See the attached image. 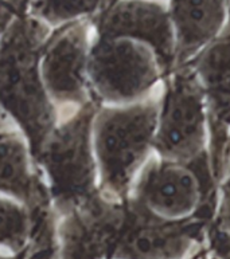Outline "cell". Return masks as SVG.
I'll list each match as a JSON object with an SVG mask.
<instances>
[{
    "label": "cell",
    "instance_id": "18",
    "mask_svg": "<svg viewBox=\"0 0 230 259\" xmlns=\"http://www.w3.org/2000/svg\"><path fill=\"white\" fill-rule=\"evenodd\" d=\"M0 259H15V258L10 255V254H6V252L0 251Z\"/></svg>",
    "mask_w": 230,
    "mask_h": 259
},
{
    "label": "cell",
    "instance_id": "6",
    "mask_svg": "<svg viewBox=\"0 0 230 259\" xmlns=\"http://www.w3.org/2000/svg\"><path fill=\"white\" fill-rule=\"evenodd\" d=\"M159 117L154 139L156 156L193 165L209 160L205 97L191 66H176L163 78Z\"/></svg>",
    "mask_w": 230,
    "mask_h": 259
},
{
    "label": "cell",
    "instance_id": "14",
    "mask_svg": "<svg viewBox=\"0 0 230 259\" xmlns=\"http://www.w3.org/2000/svg\"><path fill=\"white\" fill-rule=\"evenodd\" d=\"M31 230V212L19 201L0 196V247L18 254L26 247Z\"/></svg>",
    "mask_w": 230,
    "mask_h": 259
},
{
    "label": "cell",
    "instance_id": "9",
    "mask_svg": "<svg viewBox=\"0 0 230 259\" xmlns=\"http://www.w3.org/2000/svg\"><path fill=\"white\" fill-rule=\"evenodd\" d=\"M202 88L207 114V156L218 187L230 139V23L188 62Z\"/></svg>",
    "mask_w": 230,
    "mask_h": 259
},
{
    "label": "cell",
    "instance_id": "15",
    "mask_svg": "<svg viewBox=\"0 0 230 259\" xmlns=\"http://www.w3.org/2000/svg\"><path fill=\"white\" fill-rule=\"evenodd\" d=\"M217 205L213 223L230 234V139L227 145L226 162L221 182L217 187Z\"/></svg>",
    "mask_w": 230,
    "mask_h": 259
},
{
    "label": "cell",
    "instance_id": "10",
    "mask_svg": "<svg viewBox=\"0 0 230 259\" xmlns=\"http://www.w3.org/2000/svg\"><path fill=\"white\" fill-rule=\"evenodd\" d=\"M96 36L128 38L152 49L164 77L175 67V35L166 6L155 0H112L92 19Z\"/></svg>",
    "mask_w": 230,
    "mask_h": 259
},
{
    "label": "cell",
    "instance_id": "21",
    "mask_svg": "<svg viewBox=\"0 0 230 259\" xmlns=\"http://www.w3.org/2000/svg\"><path fill=\"white\" fill-rule=\"evenodd\" d=\"M110 2H112V0H109V3H110ZM109 3H108V4H109Z\"/></svg>",
    "mask_w": 230,
    "mask_h": 259
},
{
    "label": "cell",
    "instance_id": "20",
    "mask_svg": "<svg viewBox=\"0 0 230 259\" xmlns=\"http://www.w3.org/2000/svg\"><path fill=\"white\" fill-rule=\"evenodd\" d=\"M226 7H227V22L230 23V0H226Z\"/></svg>",
    "mask_w": 230,
    "mask_h": 259
},
{
    "label": "cell",
    "instance_id": "12",
    "mask_svg": "<svg viewBox=\"0 0 230 259\" xmlns=\"http://www.w3.org/2000/svg\"><path fill=\"white\" fill-rule=\"evenodd\" d=\"M0 196L14 199L27 208L51 200L27 140L16 126L0 128Z\"/></svg>",
    "mask_w": 230,
    "mask_h": 259
},
{
    "label": "cell",
    "instance_id": "7",
    "mask_svg": "<svg viewBox=\"0 0 230 259\" xmlns=\"http://www.w3.org/2000/svg\"><path fill=\"white\" fill-rule=\"evenodd\" d=\"M88 78L94 101L121 106L148 98L164 73L152 49L144 43L94 35Z\"/></svg>",
    "mask_w": 230,
    "mask_h": 259
},
{
    "label": "cell",
    "instance_id": "5",
    "mask_svg": "<svg viewBox=\"0 0 230 259\" xmlns=\"http://www.w3.org/2000/svg\"><path fill=\"white\" fill-rule=\"evenodd\" d=\"M215 190L209 160L187 165L152 156L139 170L129 196L170 221L186 219L195 213L214 219Z\"/></svg>",
    "mask_w": 230,
    "mask_h": 259
},
{
    "label": "cell",
    "instance_id": "11",
    "mask_svg": "<svg viewBox=\"0 0 230 259\" xmlns=\"http://www.w3.org/2000/svg\"><path fill=\"white\" fill-rule=\"evenodd\" d=\"M175 35V67L186 65L227 24L226 0H170Z\"/></svg>",
    "mask_w": 230,
    "mask_h": 259
},
{
    "label": "cell",
    "instance_id": "3",
    "mask_svg": "<svg viewBox=\"0 0 230 259\" xmlns=\"http://www.w3.org/2000/svg\"><path fill=\"white\" fill-rule=\"evenodd\" d=\"M160 100L148 97L121 106L100 105L93 120V151L98 190L106 196H129L139 170L154 151Z\"/></svg>",
    "mask_w": 230,
    "mask_h": 259
},
{
    "label": "cell",
    "instance_id": "4",
    "mask_svg": "<svg viewBox=\"0 0 230 259\" xmlns=\"http://www.w3.org/2000/svg\"><path fill=\"white\" fill-rule=\"evenodd\" d=\"M100 104L89 101L58 121L35 156L55 212L73 207L98 191L93 151V120Z\"/></svg>",
    "mask_w": 230,
    "mask_h": 259
},
{
    "label": "cell",
    "instance_id": "2",
    "mask_svg": "<svg viewBox=\"0 0 230 259\" xmlns=\"http://www.w3.org/2000/svg\"><path fill=\"white\" fill-rule=\"evenodd\" d=\"M51 30L22 11L0 40V108L24 135L32 159L59 121L41 74V53Z\"/></svg>",
    "mask_w": 230,
    "mask_h": 259
},
{
    "label": "cell",
    "instance_id": "8",
    "mask_svg": "<svg viewBox=\"0 0 230 259\" xmlns=\"http://www.w3.org/2000/svg\"><path fill=\"white\" fill-rule=\"evenodd\" d=\"M92 19H81L53 28L41 53L43 85L59 118L93 100L88 63L93 42ZM63 118V117H62Z\"/></svg>",
    "mask_w": 230,
    "mask_h": 259
},
{
    "label": "cell",
    "instance_id": "13",
    "mask_svg": "<svg viewBox=\"0 0 230 259\" xmlns=\"http://www.w3.org/2000/svg\"><path fill=\"white\" fill-rule=\"evenodd\" d=\"M109 0H27L22 11L57 28L75 20L93 19Z\"/></svg>",
    "mask_w": 230,
    "mask_h": 259
},
{
    "label": "cell",
    "instance_id": "19",
    "mask_svg": "<svg viewBox=\"0 0 230 259\" xmlns=\"http://www.w3.org/2000/svg\"><path fill=\"white\" fill-rule=\"evenodd\" d=\"M14 2H15V3L18 4V6H19V7L22 8V10H23L24 3H26V2H27V0H14Z\"/></svg>",
    "mask_w": 230,
    "mask_h": 259
},
{
    "label": "cell",
    "instance_id": "17",
    "mask_svg": "<svg viewBox=\"0 0 230 259\" xmlns=\"http://www.w3.org/2000/svg\"><path fill=\"white\" fill-rule=\"evenodd\" d=\"M8 126H15V125L0 108V128H8Z\"/></svg>",
    "mask_w": 230,
    "mask_h": 259
},
{
    "label": "cell",
    "instance_id": "16",
    "mask_svg": "<svg viewBox=\"0 0 230 259\" xmlns=\"http://www.w3.org/2000/svg\"><path fill=\"white\" fill-rule=\"evenodd\" d=\"M20 12L22 8L14 0H0V40L3 39Z\"/></svg>",
    "mask_w": 230,
    "mask_h": 259
},
{
    "label": "cell",
    "instance_id": "1",
    "mask_svg": "<svg viewBox=\"0 0 230 259\" xmlns=\"http://www.w3.org/2000/svg\"><path fill=\"white\" fill-rule=\"evenodd\" d=\"M59 259H184L210 219L160 218L128 196H93L57 213Z\"/></svg>",
    "mask_w": 230,
    "mask_h": 259
}]
</instances>
